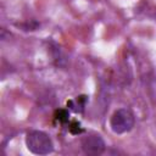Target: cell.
I'll return each mask as SVG.
<instances>
[{
	"label": "cell",
	"mask_w": 156,
	"mask_h": 156,
	"mask_svg": "<svg viewBox=\"0 0 156 156\" xmlns=\"http://www.w3.org/2000/svg\"><path fill=\"white\" fill-rule=\"evenodd\" d=\"M27 149L34 155H49L54 151L51 138L41 130H30L26 135Z\"/></svg>",
	"instance_id": "1"
},
{
	"label": "cell",
	"mask_w": 156,
	"mask_h": 156,
	"mask_svg": "<svg viewBox=\"0 0 156 156\" xmlns=\"http://www.w3.org/2000/svg\"><path fill=\"white\" fill-rule=\"evenodd\" d=\"M110 127L113 133L124 134L134 127V115L128 108H118L110 118Z\"/></svg>",
	"instance_id": "2"
},
{
	"label": "cell",
	"mask_w": 156,
	"mask_h": 156,
	"mask_svg": "<svg viewBox=\"0 0 156 156\" xmlns=\"http://www.w3.org/2000/svg\"><path fill=\"white\" fill-rule=\"evenodd\" d=\"M82 149L89 155H100L105 150V141L99 134L90 133L82 139Z\"/></svg>",
	"instance_id": "3"
}]
</instances>
